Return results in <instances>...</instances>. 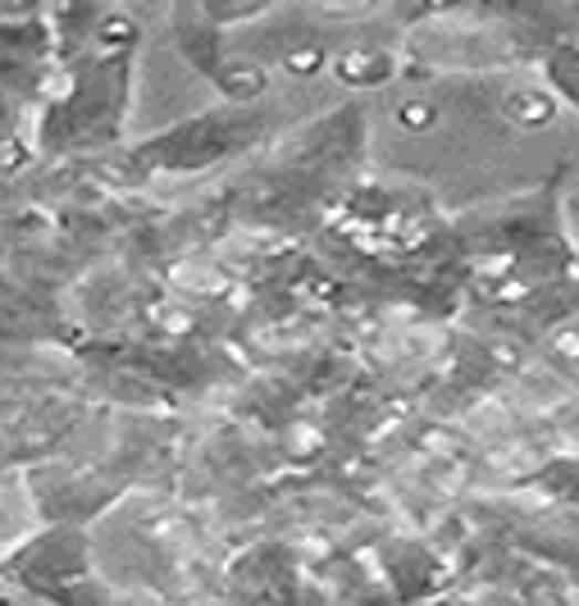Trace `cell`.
<instances>
[{"label":"cell","instance_id":"cell-1","mask_svg":"<svg viewBox=\"0 0 579 606\" xmlns=\"http://www.w3.org/2000/svg\"><path fill=\"white\" fill-rule=\"evenodd\" d=\"M502 115L520 128H548L557 119V96L544 92V87H516L502 101Z\"/></svg>","mask_w":579,"mask_h":606},{"label":"cell","instance_id":"cell-2","mask_svg":"<svg viewBox=\"0 0 579 606\" xmlns=\"http://www.w3.org/2000/svg\"><path fill=\"white\" fill-rule=\"evenodd\" d=\"M389 69H393V60L389 55H374V51H347V55H338V73L347 83H383L389 79Z\"/></svg>","mask_w":579,"mask_h":606},{"label":"cell","instance_id":"cell-4","mask_svg":"<svg viewBox=\"0 0 579 606\" xmlns=\"http://www.w3.org/2000/svg\"><path fill=\"white\" fill-rule=\"evenodd\" d=\"M0 606H10V597H6V588H0Z\"/></svg>","mask_w":579,"mask_h":606},{"label":"cell","instance_id":"cell-3","mask_svg":"<svg viewBox=\"0 0 579 606\" xmlns=\"http://www.w3.org/2000/svg\"><path fill=\"white\" fill-rule=\"evenodd\" d=\"M566 215H570V223H575V233H579V197H570V206H566Z\"/></svg>","mask_w":579,"mask_h":606}]
</instances>
